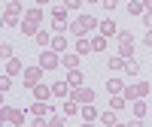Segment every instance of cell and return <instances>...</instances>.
I'll return each mask as SVG.
<instances>
[{
  "mask_svg": "<svg viewBox=\"0 0 152 127\" xmlns=\"http://www.w3.org/2000/svg\"><path fill=\"white\" fill-rule=\"evenodd\" d=\"M79 115H82V121H94V118H97V109H94L91 103H85V106L79 109Z\"/></svg>",
  "mask_w": 152,
  "mask_h": 127,
  "instance_id": "cell-18",
  "label": "cell"
},
{
  "mask_svg": "<svg viewBox=\"0 0 152 127\" xmlns=\"http://www.w3.org/2000/svg\"><path fill=\"white\" fill-rule=\"evenodd\" d=\"M49 127H64V115H61V118H52V121H49Z\"/></svg>",
  "mask_w": 152,
  "mask_h": 127,
  "instance_id": "cell-32",
  "label": "cell"
},
{
  "mask_svg": "<svg viewBox=\"0 0 152 127\" xmlns=\"http://www.w3.org/2000/svg\"><path fill=\"white\" fill-rule=\"evenodd\" d=\"M128 3H131V0H128Z\"/></svg>",
  "mask_w": 152,
  "mask_h": 127,
  "instance_id": "cell-42",
  "label": "cell"
},
{
  "mask_svg": "<svg viewBox=\"0 0 152 127\" xmlns=\"http://www.w3.org/2000/svg\"><path fill=\"white\" fill-rule=\"evenodd\" d=\"M18 15H21V6H18V0H12V3L3 9V21L9 24V27H15V24H21V21H18Z\"/></svg>",
  "mask_w": 152,
  "mask_h": 127,
  "instance_id": "cell-6",
  "label": "cell"
},
{
  "mask_svg": "<svg viewBox=\"0 0 152 127\" xmlns=\"http://www.w3.org/2000/svg\"><path fill=\"white\" fill-rule=\"evenodd\" d=\"M94 27H100V24H97L91 15H79V18H76V21L70 24V30H73L76 36H85L88 30H94Z\"/></svg>",
  "mask_w": 152,
  "mask_h": 127,
  "instance_id": "cell-2",
  "label": "cell"
},
{
  "mask_svg": "<svg viewBox=\"0 0 152 127\" xmlns=\"http://www.w3.org/2000/svg\"><path fill=\"white\" fill-rule=\"evenodd\" d=\"M149 91H152L149 82H134L131 88H125V97H128V100H143Z\"/></svg>",
  "mask_w": 152,
  "mask_h": 127,
  "instance_id": "cell-4",
  "label": "cell"
},
{
  "mask_svg": "<svg viewBox=\"0 0 152 127\" xmlns=\"http://www.w3.org/2000/svg\"><path fill=\"white\" fill-rule=\"evenodd\" d=\"M88 3H100V0H88Z\"/></svg>",
  "mask_w": 152,
  "mask_h": 127,
  "instance_id": "cell-41",
  "label": "cell"
},
{
  "mask_svg": "<svg viewBox=\"0 0 152 127\" xmlns=\"http://www.w3.org/2000/svg\"><path fill=\"white\" fill-rule=\"evenodd\" d=\"M100 121H104L107 127H116V112H110V109H107V112H100Z\"/></svg>",
  "mask_w": 152,
  "mask_h": 127,
  "instance_id": "cell-21",
  "label": "cell"
},
{
  "mask_svg": "<svg viewBox=\"0 0 152 127\" xmlns=\"http://www.w3.org/2000/svg\"><path fill=\"white\" fill-rule=\"evenodd\" d=\"M49 43H52V36H49L46 30H40V33H37V45H49Z\"/></svg>",
  "mask_w": 152,
  "mask_h": 127,
  "instance_id": "cell-26",
  "label": "cell"
},
{
  "mask_svg": "<svg viewBox=\"0 0 152 127\" xmlns=\"http://www.w3.org/2000/svg\"><path fill=\"white\" fill-rule=\"evenodd\" d=\"M31 112H34V118H46L49 112H52V106H49V103H40V100H34V103H31Z\"/></svg>",
  "mask_w": 152,
  "mask_h": 127,
  "instance_id": "cell-10",
  "label": "cell"
},
{
  "mask_svg": "<svg viewBox=\"0 0 152 127\" xmlns=\"http://www.w3.org/2000/svg\"><path fill=\"white\" fill-rule=\"evenodd\" d=\"M52 27H55L58 33L67 30V6H55V9H52Z\"/></svg>",
  "mask_w": 152,
  "mask_h": 127,
  "instance_id": "cell-5",
  "label": "cell"
},
{
  "mask_svg": "<svg viewBox=\"0 0 152 127\" xmlns=\"http://www.w3.org/2000/svg\"><path fill=\"white\" fill-rule=\"evenodd\" d=\"M82 127H91V121H85V124H82Z\"/></svg>",
  "mask_w": 152,
  "mask_h": 127,
  "instance_id": "cell-39",
  "label": "cell"
},
{
  "mask_svg": "<svg viewBox=\"0 0 152 127\" xmlns=\"http://www.w3.org/2000/svg\"><path fill=\"white\" fill-rule=\"evenodd\" d=\"M61 67H67V70H79V55H61Z\"/></svg>",
  "mask_w": 152,
  "mask_h": 127,
  "instance_id": "cell-12",
  "label": "cell"
},
{
  "mask_svg": "<svg viewBox=\"0 0 152 127\" xmlns=\"http://www.w3.org/2000/svg\"><path fill=\"white\" fill-rule=\"evenodd\" d=\"M143 6H146V12H152V0H143Z\"/></svg>",
  "mask_w": 152,
  "mask_h": 127,
  "instance_id": "cell-37",
  "label": "cell"
},
{
  "mask_svg": "<svg viewBox=\"0 0 152 127\" xmlns=\"http://www.w3.org/2000/svg\"><path fill=\"white\" fill-rule=\"evenodd\" d=\"M64 48H67V40H64V33H58V36H52V52H58V55H64Z\"/></svg>",
  "mask_w": 152,
  "mask_h": 127,
  "instance_id": "cell-17",
  "label": "cell"
},
{
  "mask_svg": "<svg viewBox=\"0 0 152 127\" xmlns=\"http://www.w3.org/2000/svg\"><path fill=\"white\" fill-rule=\"evenodd\" d=\"M40 21H43V9L34 6V9H28V18L21 21V30L28 36H37V33H40Z\"/></svg>",
  "mask_w": 152,
  "mask_h": 127,
  "instance_id": "cell-1",
  "label": "cell"
},
{
  "mask_svg": "<svg viewBox=\"0 0 152 127\" xmlns=\"http://www.w3.org/2000/svg\"><path fill=\"white\" fill-rule=\"evenodd\" d=\"M43 3H49V0H37V6H43Z\"/></svg>",
  "mask_w": 152,
  "mask_h": 127,
  "instance_id": "cell-38",
  "label": "cell"
},
{
  "mask_svg": "<svg viewBox=\"0 0 152 127\" xmlns=\"http://www.w3.org/2000/svg\"><path fill=\"white\" fill-rule=\"evenodd\" d=\"M70 94V82H55L52 85V97H67Z\"/></svg>",
  "mask_w": 152,
  "mask_h": 127,
  "instance_id": "cell-16",
  "label": "cell"
},
{
  "mask_svg": "<svg viewBox=\"0 0 152 127\" xmlns=\"http://www.w3.org/2000/svg\"><path fill=\"white\" fill-rule=\"evenodd\" d=\"M143 9H146L143 3H137V0H131V3H128V15H140Z\"/></svg>",
  "mask_w": 152,
  "mask_h": 127,
  "instance_id": "cell-22",
  "label": "cell"
},
{
  "mask_svg": "<svg viewBox=\"0 0 152 127\" xmlns=\"http://www.w3.org/2000/svg\"><path fill=\"white\" fill-rule=\"evenodd\" d=\"M143 21H146V27L152 30V12H146V15H143Z\"/></svg>",
  "mask_w": 152,
  "mask_h": 127,
  "instance_id": "cell-34",
  "label": "cell"
},
{
  "mask_svg": "<svg viewBox=\"0 0 152 127\" xmlns=\"http://www.w3.org/2000/svg\"><path fill=\"white\" fill-rule=\"evenodd\" d=\"M40 67H43V70H55V67H58V52H52V48L43 52V55H40Z\"/></svg>",
  "mask_w": 152,
  "mask_h": 127,
  "instance_id": "cell-8",
  "label": "cell"
},
{
  "mask_svg": "<svg viewBox=\"0 0 152 127\" xmlns=\"http://www.w3.org/2000/svg\"><path fill=\"white\" fill-rule=\"evenodd\" d=\"M64 115H79V109H76V100H70V103H64Z\"/></svg>",
  "mask_w": 152,
  "mask_h": 127,
  "instance_id": "cell-28",
  "label": "cell"
},
{
  "mask_svg": "<svg viewBox=\"0 0 152 127\" xmlns=\"http://www.w3.org/2000/svg\"><path fill=\"white\" fill-rule=\"evenodd\" d=\"M119 55L122 58L134 55V36H131V30H119Z\"/></svg>",
  "mask_w": 152,
  "mask_h": 127,
  "instance_id": "cell-3",
  "label": "cell"
},
{
  "mask_svg": "<svg viewBox=\"0 0 152 127\" xmlns=\"http://www.w3.org/2000/svg\"><path fill=\"white\" fill-rule=\"evenodd\" d=\"M3 73H6V76L21 73V61H18V58H9V61H6V67H3Z\"/></svg>",
  "mask_w": 152,
  "mask_h": 127,
  "instance_id": "cell-15",
  "label": "cell"
},
{
  "mask_svg": "<svg viewBox=\"0 0 152 127\" xmlns=\"http://www.w3.org/2000/svg\"><path fill=\"white\" fill-rule=\"evenodd\" d=\"M70 85H82V73L79 70H70V79H67Z\"/></svg>",
  "mask_w": 152,
  "mask_h": 127,
  "instance_id": "cell-27",
  "label": "cell"
},
{
  "mask_svg": "<svg viewBox=\"0 0 152 127\" xmlns=\"http://www.w3.org/2000/svg\"><path fill=\"white\" fill-rule=\"evenodd\" d=\"M125 70H128V76H137V73H140V64H137V61L131 58L128 64H125Z\"/></svg>",
  "mask_w": 152,
  "mask_h": 127,
  "instance_id": "cell-25",
  "label": "cell"
},
{
  "mask_svg": "<svg viewBox=\"0 0 152 127\" xmlns=\"http://www.w3.org/2000/svg\"><path fill=\"white\" fill-rule=\"evenodd\" d=\"M91 48H94V52H104V48H107V36H104V33L94 36V40H91Z\"/></svg>",
  "mask_w": 152,
  "mask_h": 127,
  "instance_id": "cell-20",
  "label": "cell"
},
{
  "mask_svg": "<svg viewBox=\"0 0 152 127\" xmlns=\"http://www.w3.org/2000/svg\"><path fill=\"white\" fill-rule=\"evenodd\" d=\"M79 3H82V0H64V6H67V9H76Z\"/></svg>",
  "mask_w": 152,
  "mask_h": 127,
  "instance_id": "cell-33",
  "label": "cell"
},
{
  "mask_svg": "<svg viewBox=\"0 0 152 127\" xmlns=\"http://www.w3.org/2000/svg\"><path fill=\"white\" fill-rule=\"evenodd\" d=\"M100 33H104V36H116V33H119V27H116V21H113V18H107V21H100Z\"/></svg>",
  "mask_w": 152,
  "mask_h": 127,
  "instance_id": "cell-13",
  "label": "cell"
},
{
  "mask_svg": "<svg viewBox=\"0 0 152 127\" xmlns=\"http://www.w3.org/2000/svg\"><path fill=\"white\" fill-rule=\"evenodd\" d=\"M76 52H79V55H85V52H94V48H91V40H76Z\"/></svg>",
  "mask_w": 152,
  "mask_h": 127,
  "instance_id": "cell-19",
  "label": "cell"
},
{
  "mask_svg": "<svg viewBox=\"0 0 152 127\" xmlns=\"http://www.w3.org/2000/svg\"><path fill=\"white\" fill-rule=\"evenodd\" d=\"M125 64H128V61H125L122 55H116V58H110V70H122Z\"/></svg>",
  "mask_w": 152,
  "mask_h": 127,
  "instance_id": "cell-23",
  "label": "cell"
},
{
  "mask_svg": "<svg viewBox=\"0 0 152 127\" xmlns=\"http://www.w3.org/2000/svg\"><path fill=\"white\" fill-rule=\"evenodd\" d=\"M9 88H12V82H9V76L3 73V79H0V91H9Z\"/></svg>",
  "mask_w": 152,
  "mask_h": 127,
  "instance_id": "cell-29",
  "label": "cell"
},
{
  "mask_svg": "<svg viewBox=\"0 0 152 127\" xmlns=\"http://www.w3.org/2000/svg\"><path fill=\"white\" fill-rule=\"evenodd\" d=\"M125 91V85H122V79H110L107 82V94H113V97H119Z\"/></svg>",
  "mask_w": 152,
  "mask_h": 127,
  "instance_id": "cell-14",
  "label": "cell"
},
{
  "mask_svg": "<svg viewBox=\"0 0 152 127\" xmlns=\"http://www.w3.org/2000/svg\"><path fill=\"white\" fill-rule=\"evenodd\" d=\"M116 127H131V124H116Z\"/></svg>",
  "mask_w": 152,
  "mask_h": 127,
  "instance_id": "cell-40",
  "label": "cell"
},
{
  "mask_svg": "<svg viewBox=\"0 0 152 127\" xmlns=\"http://www.w3.org/2000/svg\"><path fill=\"white\" fill-rule=\"evenodd\" d=\"M100 3H104V9H116V6H119V0H100Z\"/></svg>",
  "mask_w": 152,
  "mask_h": 127,
  "instance_id": "cell-31",
  "label": "cell"
},
{
  "mask_svg": "<svg viewBox=\"0 0 152 127\" xmlns=\"http://www.w3.org/2000/svg\"><path fill=\"white\" fill-rule=\"evenodd\" d=\"M34 127H46V121L43 118H34Z\"/></svg>",
  "mask_w": 152,
  "mask_h": 127,
  "instance_id": "cell-36",
  "label": "cell"
},
{
  "mask_svg": "<svg viewBox=\"0 0 152 127\" xmlns=\"http://www.w3.org/2000/svg\"><path fill=\"white\" fill-rule=\"evenodd\" d=\"M146 115V106H143V100H134V118H143Z\"/></svg>",
  "mask_w": 152,
  "mask_h": 127,
  "instance_id": "cell-24",
  "label": "cell"
},
{
  "mask_svg": "<svg viewBox=\"0 0 152 127\" xmlns=\"http://www.w3.org/2000/svg\"><path fill=\"white\" fill-rule=\"evenodd\" d=\"M125 100H128V97H113V109H122Z\"/></svg>",
  "mask_w": 152,
  "mask_h": 127,
  "instance_id": "cell-30",
  "label": "cell"
},
{
  "mask_svg": "<svg viewBox=\"0 0 152 127\" xmlns=\"http://www.w3.org/2000/svg\"><path fill=\"white\" fill-rule=\"evenodd\" d=\"M31 91H34V100H40V103H46V100H49V94H52V88H46V85L40 82V85H34Z\"/></svg>",
  "mask_w": 152,
  "mask_h": 127,
  "instance_id": "cell-11",
  "label": "cell"
},
{
  "mask_svg": "<svg viewBox=\"0 0 152 127\" xmlns=\"http://www.w3.org/2000/svg\"><path fill=\"white\" fill-rule=\"evenodd\" d=\"M73 100H76V103H94V91H91V88H76V91H73Z\"/></svg>",
  "mask_w": 152,
  "mask_h": 127,
  "instance_id": "cell-9",
  "label": "cell"
},
{
  "mask_svg": "<svg viewBox=\"0 0 152 127\" xmlns=\"http://www.w3.org/2000/svg\"><path fill=\"white\" fill-rule=\"evenodd\" d=\"M143 43H146V45H152V30H146V36H143Z\"/></svg>",
  "mask_w": 152,
  "mask_h": 127,
  "instance_id": "cell-35",
  "label": "cell"
},
{
  "mask_svg": "<svg viewBox=\"0 0 152 127\" xmlns=\"http://www.w3.org/2000/svg\"><path fill=\"white\" fill-rule=\"evenodd\" d=\"M40 79H43V67H28V70H24V85H28V88L40 85Z\"/></svg>",
  "mask_w": 152,
  "mask_h": 127,
  "instance_id": "cell-7",
  "label": "cell"
}]
</instances>
